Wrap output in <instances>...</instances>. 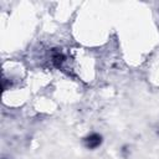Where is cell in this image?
<instances>
[{"label":"cell","instance_id":"1","mask_svg":"<svg viewBox=\"0 0 159 159\" xmlns=\"http://www.w3.org/2000/svg\"><path fill=\"white\" fill-rule=\"evenodd\" d=\"M89 140H88V147L89 148H94V147H97L99 143H101V138L98 137V135H92L91 138H88Z\"/></svg>","mask_w":159,"mask_h":159}]
</instances>
